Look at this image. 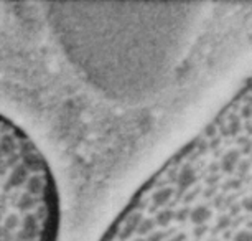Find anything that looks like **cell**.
Masks as SVG:
<instances>
[{"label": "cell", "mask_w": 252, "mask_h": 241, "mask_svg": "<svg viewBox=\"0 0 252 241\" xmlns=\"http://www.w3.org/2000/svg\"><path fill=\"white\" fill-rule=\"evenodd\" d=\"M61 51L89 86L140 101L166 84L199 25L198 5L45 3Z\"/></svg>", "instance_id": "obj_1"}, {"label": "cell", "mask_w": 252, "mask_h": 241, "mask_svg": "<svg viewBox=\"0 0 252 241\" xmlns=\"http://www.w3.org/2000/svg\"><path fill=\"white\" fill-rule=\"evenodd\" d=\"M58 190L43 154L0 114V241H56Z\"/></svg>", "instance_id": "obj_2"}]
</instances>
